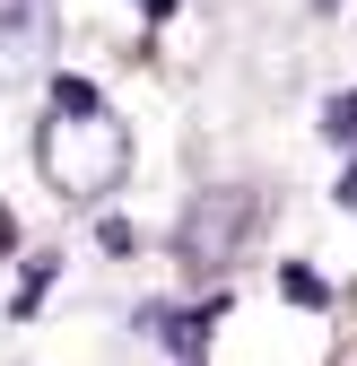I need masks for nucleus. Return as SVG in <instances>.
<instances>
[{
	"mask_svg": "<svg viewBox=\"0 0 357 366\" xmlns=\"http://www.w3.org/2000/svg\"><path fill=\"white\" fill-rule=\"evenodd\" d=\"M35 166L61 201H105L131 174V131L96 97V79H53V105L35 122Z\"/></svg>",
	"mask_w": 357,
	"mask_h": 366,
	"instance_id": "f257e3e1",
	"label": "nucleus"
},
{
	"mask_svg": "<svg viewBox=\"0 0 357 366\" xmlns=\"http://www.w3.org/2000/svg\"><path fill=\"white\" fill-rule=\"evenodd\" d=\"M253 227H261V192H253V183H209V192L183 209L174 253H183V270L218 280V270H236V253L253 244Z\"/></svg>",
	"mask_w": 357,
	"mask_h": 366,
	"instance_id": "f03ea898",
	"label": "nucleus"
},
{
	"mask_svg": "<svg viewBox=\"0 0 357 366\" xmlns=\"http://www.w3.org/2000/svg\"><path fill=\"white\" fill-rule=\"evenodd\" d=\"M53 35H61V9H53V0H0V87L44 79Z\"/></svg>",
	"mask_w": 357,
	"mask_h": 366,
	"instance_id": "7ed1b4c3",
	"label": "nucleus"
},
{
	"mask_svg": "<svg viewBox=\"0 0 357 366\" xmlns=\"http://www.w3.org/2000/svg\"><path fill=\"white\" fill-rule=\"evenodd\" d=\"M279 297H288V305H305V314H314V305H331L323 270H305V262H288V270H279Z\"/></svg>",
	"mask_w": 357,
	"mask_h": 366,
	"instance_id": "20e7f679",
	"label": "nucleus"
},
{
	"mask_svg": "<svg viewBox=\"0 0 357 366\" xmlns=\"http://www.w3.org/2000/svg\"><path fill=\"white\" fill-rule=\"evenodd\" d=\"M44 288H53V253H35V262H26V280H18L9 314H35V305H44Z\"/></svg>",
	"mask_w": 357,
	"mask_h": 366,
	"instance_id": "39448f33",
	"label": "nucleus"
},
{
	"mask_svg": "<svg viewBox=\"0 0 357 366\" xmlns=\"http://www.w3.org/2000/svg\"><path fill=\"white\" fill-rule=\"evenodd\" d=\"M323 140H357V97H331L323 105Z\"/></svg>",
	"mask_w": 357,
	"mask_h": 366,
	"instance_id": "423d86ee",
	"label": "nucleus"
},
{
	"mask_svg": "<svg viewBox=\"0 0 357 366\" xmlns=\"http://www.w3.org/2000/svg\"><path fill=\"white\" fill-rule=\"evenodd\" d=\"M0 253H18V218L9 209H0Z\"/></svg>",
	"mask_w": 357,
	"mask_h": 366,
	"instance_id": "0eeeda50",
	"label": "nucleus"
},
{
	"mask_svg": "<svg viewBox=\"0 0 357 366\" xmlns=\"http://www.w3.org/2000/svg\"><path fill=\"white\" fill-rule=\"evenodd\" d=\"M340 366H357V340H348V349H340Z\"/></svg>",
	"mask_w": 357,
	"mask_h": 366,
	"instance_id": "6e6552de",
	"label": "nucleus"
}]
</instances>
